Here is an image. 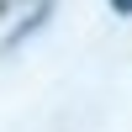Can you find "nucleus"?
Segmentation results:
<instances>
[{
    "label": "nucleus",
    "instance_id": "1",
    "mask_svg": "<svg viewBox=\"0 0 132 132\" xmlns=\"http://www.w3.org/2000/svg\"><path fill=\"white\" fill-rule=\"evenodd\" d=\"M111 11L116 16H132V0H111Z\"/></svg>",
    "mask_w": 132,
    "mask_h": 132
}]
</instances>
